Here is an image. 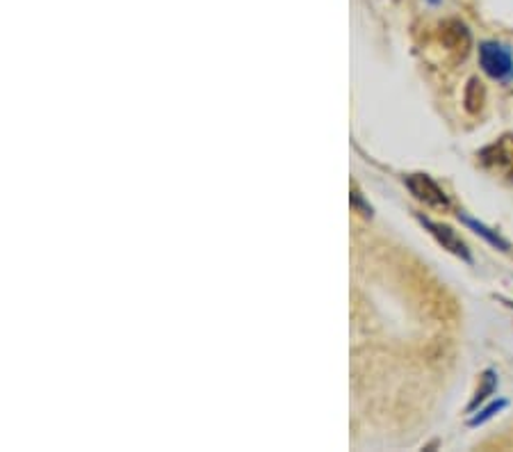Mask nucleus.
<instances>
[{"label":"nucleus","instance_id":"obj_1","mask_svg":"<svg viewBox=\"0 0 513 452\" xmlns=\"http://www.w3.org/2000/svg\"><path fill=\"white\" fill-rule=\"evenodd\" d=\"M479 160L488 172L498 174L504 181L513 183V135H502L498 142L482 149Z\"/></svg>","mask_w":513,"mask_h":452},{"label":"nucleus","instance_id":"obj_2","mask_svg":"<svg viewBox=\"0 0 513 452\" xmlns=\"http://www.w3.org/2000/svg\"><path fill=\"white\" fill-rule=\"evenodd\" d=\"M404 183L411 190V195L418 201H422L424 206L436 208V211H447L450 208V197L445 195V190L440 188L427 174H409L404 179Z\"/></svg>","mask_w":513,"mask_h":452},{"label":"nucleus","instance_id":"obj_3","mask_svg":"<svg viewBox=\"0 0 513 452\" xmlns=\"http://www.w3.org/2000/svg\"><path fill=\"white\" fill-rule=\"evenodd\" d=\"M479 62L491 78L509 80L513 78V55L507 46L495 42H484L479 46Z\"/></svg>","mask_w":513,"mask_h":452},{"label":"nucleus","instance_id":"obj_4","mask_svg":"<svg viewBox=\"0 0 513 452\" xmlns=\"http://www.w3.org/2000/svg\"><path fill=\"white\" fill-rule=\"evenodd\" d=\"M420 222H422L424 229H429V233L440 242V245H443V249L452 252L454 256L463 258L466 263H472V256H470V252H468V245L461 240V238L456 236V231H452L450 226L440 224V222H431L429 217H420Z\"/></svg>","mask_w":513,"mask_h":452},{"label":"nucleus","instance_id":"obj_5","mask_svg":"<svg viewBox=\"0 0 513 452\" xmlns=\"http://www.w3.org/2000/svg\"><path fill=\"white\" fill-rule=\"evenodd\" d=\"M438 37L450 53H454L456 58H466L468 48H470V32L461 21L440 23Z\"/></svg>","mask_w":513,"mask_h":452},{"label":"nucleus","instance_id":"obj_6","mask_svg":"<svg viewBox=\"0 0 513 452\" xmlns=\"http://www.w3.org/2000/svg\"><path fill=\"white\" fill-rule=\"evenodd\" d=\"M484 96H486V92H484L482 80L472 78L470 83H468V90H466V108H468V112H479V110H482Z\"/></svg>","mask_w":513,"mask_h":452},{"label":"nucleus","instance_id":"obj_7","mask_svg":"<svg viewBox=\"0 0 513 452\" xmlns=\"http://www.w3.org/2000/svg\"><path fill=\"white\" fill-rule=\"evenodd\" d=\"M459 217H461V220L466 222V224L470 226V229H475V231L479 233V236H484V238H486V240L491 242V245H495V247H500V249H509V245H507V242L502 240V238L498 236V233H493L491 229H486V226H484V224H479V222H477V220H472V217L463 215V213H461V215H459Z\"/></svg>","mask_w":513,"mask_h":452},{"label":"nucleus","instance_id":"obj_8","mask_svg":"<svg viewBox=\"0 0 513 452\" xmlns=\"http://www.w3.org/2000/svg\"><path fill=\"white\" fill-rule=\"evenodd\" d=\"M495 386H498V377H495V373L493 370H486L484 373V377H482V386H479V391H477V395H475V400H472V405H470V411L475 409L479 402H484V400L488 398V395L495 391Z\"/></svg>","mask_w":513,"mask_h":452},{"label":"nucleus","instance_id":"obj_9","mask_svg":"<svg viewBox=\"0 0 513 452\" xmlns=\"http://www.w3.org/2000/svg\"><path fill=\"white\" fill-rule=\"evenodd\" d=\"M502 407H507V402H504V400H500V402H493V405L488 407V409H484L482 414L477 416V418H472V421H470V425H482V423H486L488 418H491V416L495 414V411H500V409H502Z\"/></svg>","mask_w":513,"mask_h":452},{"label":"nucleus","instance_id":"obj_10","mask_svg":"<svg viewBox=\"0 0 513 452\" xmlns=\"http://www.w3.org/2000/svg\"><path fill=\"white\" fill-rule=\"evenodd\" d=\"M429 3H434V5H436V3H440V0H429Z\"/></svg>","mask_w":513,"mask_h":452}]
</instances>
